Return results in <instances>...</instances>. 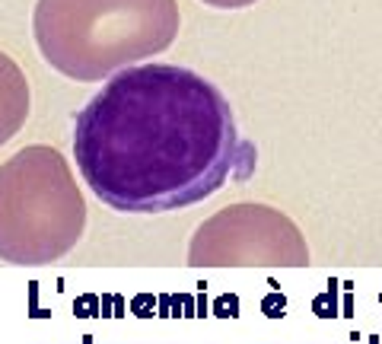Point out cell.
Wrapping results in <instances>:
<instances>
[{
	"mask_svg": "<svg viewBox=\"0 0 382 344\" xmlns=\"http://www.w3.org/2000/svg\"><path fill=\"white\" fill-rule=\"evenodd\" d=\"M379 303H382V293H379Z\"/></svg>",
	"mask_w": 382,
	"mask_h": 344,
	"instance_id": "e0dca14e",
	"label": "cell"
},
{
	"mask_svg": "<svg viewBox=\"0 0 382 344\" xmlns=\"http://www.w3.org/2000/svg\"><path fill=\"white\" fill-rule=\"evenodd\" d=\"M159 306V297H153V293H137V297L131 299V312L134 316H140V319H150V316H156V309Z\"/></svg>",
	"mask_w": 382,
	"mask_h": 344,
	"instance_id": "9c48e42d",
	"label": "cell"
},
{
	"mask_svg": "<svg viewBox=\"0 0 382 344\" xmlns=\"http://www.w3.org/2000/svg\"><path fill=\"white\" fill-rule=\"evenodd\" d=\"M286 309V297L280 290H271L265 299H261V312H265L267 319H280Z\"/></svg>",
	"mask_w": 382,
	"mask_h": 344,
	"instance_id": "30bf717a",
	"label": "cell"
},
{
	"mask_svg": "<svg viewBox=\"0 0 382 344\" xmlns=\"http://www.w3.org/2000/svg\"><path fill=\"white\" fill-rule=\"evenodd\" d=\"M344 303H341V316H354V284H350V280H344Z\"/></svg>",
	"mask_w": 382,
	"mask_h": 344,
	"instance_id": "8fae6325",
	"label": "cell"
},
{
	"mask_svg": "<svg viewBox=\"0 0 382 344\" xmlns=\"http://www.w3.org/2000/svg\"><path fill=\"white\" fill-rule=\"evenodd\" d=\"M337 290H341V284L331 277V280H328V290L318 293V297L312 299V312H316L318 319H335V316H341V306H337Z\"/></svg>",
	"mask_w": 382,
	"mask_h": 344,
	"instance_id": "8992f818",
	"label": "cell"
},
{
	"mask_svg": "<svg viewBox=\"0 0 382 344\" xmlns=\"http://www.w3.org/2000/svg\"><path fill=\"white\" fill-rule=\"evenodd\" d=\"M195 268H239V265H309L299 227L267 204H233L216 210L195 229L188 246Z\"/></svg>",
	"mask_w": 382,
	"mask_h": 344,
	"instance_id": "277c9868",
	"label": "cell"
},
{
	"mask_svg": "<svg viewBox=\"0 0 382 344\" xmlns=\"http://www.w3.org/2000/svg\"><path fill=\"white\" fill-rule=\"evenodd\" d=\"M204 316H210V303H207V297H197V319H204Z\"/></svg>",
	"mask_w": 382,
	"mask_h": 344,
	"instance_id": "5bb4252c",
	"label": "cell"
},
{
	"mask_svg": "<svg viewBox=\"0 0 382 344\" xmlns=\"http://www.w3.org/2000/svg\"><path fill=\"white\" fill-rule=\"evenodd\" d=\"M366 344H382V338H379V335H369V338H366Z\"/></svg>",
	"mask_w": 382,
	"mask_h": 344,
	"instance_id": "2e32d148",
	"label": "cell"
},
{
	"mask_svg": "<svg viewBox=\"0 0 382 344\" xmlns=\"http://www.w3.org/2000/svg\"><path fill=\"white\" fill-rule=\"evenodd\" d=\"M86 204L54 147H25L0 166V261L45 265L80 242Z\"/></svg>",
	"mask_w": 382,
	"mask_h": 344,
	"instance_id": "3957f363",
	"label": "cell"
},
{
	"mask_svg": "<svg viewBox=\"0 0 382 344\" xmlns=\"http://www.w3.org/2000/svg\"><path fill=\"white\" fill-rule=\"evenodd\" d=\"M207 6H216V10H239V6H252L255 0H204Z\"/></svg>",
	"mask_w": 382,
	"mask_h": 344,
	"instance_id": "7c38bea8",
	"label": "cell"
},
{
	"mask_svg": "<svg viewBox=\"0 0 382 344\" xmlns=\"http://www.w3.org/2000/svg\"><path fill=\"white\" fill-rule=\"evenodd\" d=\"M156 316H159V319H169V316H172V293H163V297H159Z\"/></svg>",
	"mask_w": 382,
	"mask_h": 344,
	"instance_id": "4fadbf2b",
	"label": "cell"
},
{
	"mask_svg": "<svg viewBox=\"0 0 382 344\" xmlns=\"http://www.w3.org/2000/svg\"><path fill=\"white\" fill-rule=\"evenodd\" d=\"M29 118V80L10 55L0 51V147Z\"/></svg>",
	"mask_w": 382,
	"mask_h": 344,
	"instance_id": "5b68a950",
	"label": "cell"
},
{
	"mask_svg": "<svg viewBox=\"0 0 382 344\" xmlns=\"http://www.w3.org/2000/svg\"><path fill=\"white\" fill-rule=\"evenodd\" d=\"M172 316H182V293H172Z\"/></svg>",
	"mask_w": 382,
	"mask_h": 344,
	"instance_id": "9a60e30c",
	"label": "cell"
},
{
	"mask_svg": "<svg viewBox=\"0 0 382 344\" xmlns=\"http://www.w3.org/2000/svg\"><path fill=\"white\" fill-rule=\"evenodd\" d=\"M354 344H357V341H354Z\"/></svg>",
	"mask_w": 382,
	"mask_h": 344,
	"instance_id": "ac0fdd59",
	"label": "cell"
},
{
	"mask_svg": "<svg viewBox=\"0 0 382 344\" xmlns=\"http://www.w3.org/2000/svg\"><path fill=\"white\" fill-rule=\"evenodd\" d=\"M74 312L80 319H93V316H99L102 312V299L96 297V293H83L80 299H74Z\"/></svg>",
	"mask_w": 382,
	"mask_h": 344,
	"instance_id": "ba28073f",
	"label": "cell"
},
{
	"mask_svg": "<svg viewBox=\"0 0 382 344\" xmlns=\"http://www.w3.org/2000/svg\"><path fill=\"white\" fill-rule=\"evenodd\" d=\"M83 182L121 214H166L216 195L226 178L255 172L252 140L239 137L229 99L175 64L125 67L74 121Z\"/></svg>",
	"mask_w": 382,
	"mask_h": 344,
	"instance_id": "6da1fadb",
	"label": "cell"
},
{
	"mask_svg": "<svg viewBox=\"0 0 382 344\" xmlns=\"http://www.w3.org/2000/svg\"><path fill=\"white\" fill-rule=\"evenodd\" d=\"M214 316H220V319H239V297L236 293H223V297H216L214 299Z\"/></svg>",
	"mask_w": 382,
	"mask_h": 344,
	"instance_id": "52a82bcc",
	"label": "cell"
},
{
	"mask_svg": "<svg viewBox=\"0 0 382 344\" xmlns=\"http://www.w3.org/2000/svg\"><path fill=\"white\" fill-rule=\"evenodd\" d=\"M32 32L42 57L80 83L102 80L175 42V0H38Z\"/></svg>",
	"mask_w": 382,
	"mask_h": 344,
	"instance_id": "7a4b0ae2",
	"label": "cell"
}]
</instances>
